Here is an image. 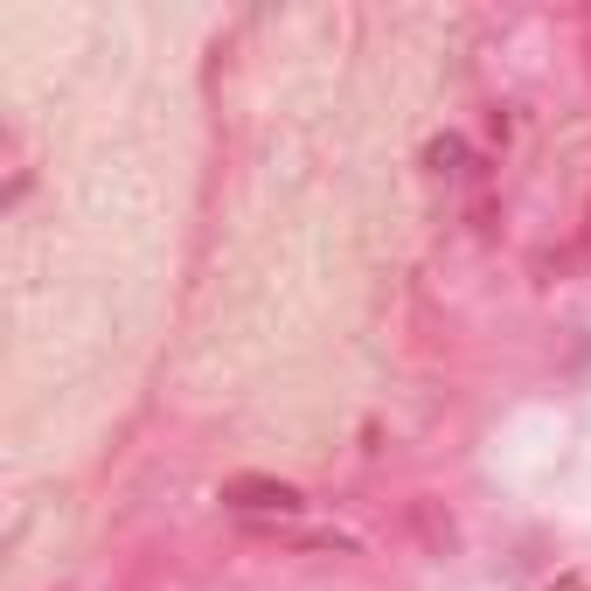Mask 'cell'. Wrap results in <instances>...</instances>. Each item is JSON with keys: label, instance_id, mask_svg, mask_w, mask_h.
Here are the masks:
<instances>
[{"label": "cell", "instance_id": "obj_1", "mask_svg": "<svg viewBox=\"0 0 591 591\" xmlns=\"http://www.w3.org/2000/svg\"><path fill=\"white\" fill-rule=\"evenodd\" d=\"M230 501L237 508H299V487H286V480H237Z\"/></svg>", "mask_w": 591, "mask_h": 591}]
</instances>
